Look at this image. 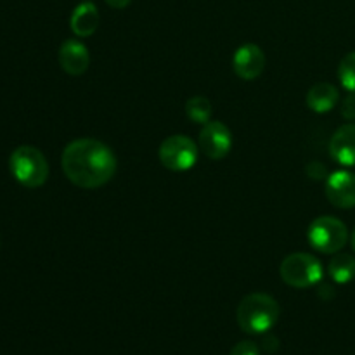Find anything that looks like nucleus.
Returning <instances> with one entry per match:
<instances>
[{"mask_svg": "<svg viewBox=\"0 0 355 355\" xmlns=\"http://www.w3.org/2000/svg\"><path fill=\"white\" fill-rule=\"evenodd\" d=\"M62 172L69 182L82 189H97L110 182L118 168V162L110 146L96 139H76L62 151Z\"/></svg>", "mask_w": 355, "mask_h": 355, "instance_id": "f257e3e1", "label": "nucleus"}, {"mask_svg": "<svg viewBox=\"0 0 355 355\" xmlns=\"http://www.w3.org/2000/svg\"><path fill=\"white\" fill-rule=\"evenodd\" d=\"M236 319L239 328L248 335H263L279 319V305L270 295L252 293L238 305Z\"/></svg>", "mask_w": 355, "mask_h": 355, "instance_id": "f03ea898", "label": "nucleus"}, {"mask_svg": "<svg viewBox=\"0 0 355 355\" xmlns=\"http://www.w3.org/2000/svg\"><path fill=\"white\" fill-rule=\"evenodd\" d=\"M9 168L14 179L24 187H40L49 179V163L44 153L33 146H19L9 158Z\"/></svg>", "mask_w": 355, "mask_h": 355, "instance_id": "7ed1b4c3", "label": "nucleus"}, {"mask_svg": "<svg viewBox=\"0 0 355 355\" xmlns=\"http://www.w3.org/2000/svg\"><path fill=\"white\" fill-rule=\"evenodd\" d=\"M281 277L297 290L312 288L322 279V266L311 253H291L281 263Z\"/></svg>", "mask_w": 355, "mask_h": 355, "instance_id": "20e7f679", "label": "nucleus"}, {"mask_svg": "<svg viewBox=\"0 0 355 355\" xmlns=\"http://www.w3.org/2000/svg\"><path fill=\"white\" fill-rule=\"evenodd\" d=\"M307 236L312 248L324 253V255H333L347 245L349 231L340 218L322 215L309 225Z\"/></svg>", "mask_w": 355, "mask_h": 355, "instance_id": "39448f33", "label": "nucleus"}, {"mask_svg": "<svg viewBox=\"0 0 355 355\" xmlns=\"http://www.w3.org/2000/svg\"><path fill=\"white\" fill-rule=\"evenodd\" d=\"M159 162L172 172H186L198 162V146L187 135H170L159 146Z\"/></svg>", "mask_w": 355, "mask_h": 355, "instance_id": "423d86ee", "label": "nucleus"}, {"mask_svg": "<svg viewBox=\"0 0 355 355\" xmlns=\"http://www.w3.org/2000/svg\"><path fill=\"white\" fill-rule=\"evenodd\" d=\"M232 148V134L222 121H208L200 132V149L210 159H222Z\"/></svg>", "mask_w": 355, "mask_h": 355, "instance_id": "0eeeda50", "label": "nucleus"}, {"mask_svg": "<svg viewBox=\"0 0 355 355\" xmlns=\"http://www.w3.org/2000/svg\"><path fill=\"white\" fill-rule=\"evenodd\" d=\"M326 198L342 210L355 208V173L349 170L333 172L326 180Z\"/></svg>", "mask_w": 355, "mask_h": 355, "instance_id": "6e6552de", "label": "nucleus"}, {"mask_svg": "<svg viewBox=\"0 0 355 355\" xmlns=\"http://www.w3.org/2000/svg\"><path fill=\"white\" fill-rule=\"evenodd\" d=\"M266 68L263 51L255 44H245L232 55V69L241 80H255Z\"/></svg>", "mask_w": 355, "mask_h": 355, "instance_id": "1a4fd4ad", "label": "nucleus"}, {"mask_svg": "<svg viewBox=\"0 0 355 355\" xmlns=\"http://www.w3.org/2000/svg\"><path fill=\"white\" fill-rule=\"evenodd\" d=\"M58 58L62 71L71 76L83 75L90 66L89 49L83 42L76 40V38H68V40L62 42Z\"/></svg>", "mask_w": 355, "mask_h": 355, "instance_id": "9d476101", "label": "nucleus"}, {"mask_svg": "<svg viewBox=\"0 0 355 355\" xmlns=\"http://www.w3.org/2000/svg\"><path fill=\"white\" fill-rule=\"evenodd\" d=\"M329 155L343 166H355V123L342 125L329 141Z\"/></svg>", "mask_w": 355, "mask_h": 355, "instance_id": "9b49d317", "label": "nucleus"}, {"mask_svg": "<svg viewBox=\"0 0 355 355\" xmlns=\"http://www.w3.org/2000/svg\"><path fill=\"white\" fill-rule=\"evenodd\" d=\"M99 26V10L96 3L82 2L75 7L69 17V28L80 38H89Z\"/></svg>", "mask_w": 355, "mask_h": 355, "instance_id": "f8f14e48", "label": "nucleus"}, {"mask_svg": "<svg viewBox=\"0 0 355 355\" xmlns=\"http://www.w3.org/2000/svg\"><path fill=\"white\" fill-rule=\"evenodd\" d=\"M340 92L333 83L319 82L311 87L307 92V106L314 113H329L338 104Z\"/></svg>", "mask_w": 355, "mask_h": 355, "instance_id": "ddd939ff", "label": "nucleus"}, {"mask_svg": "<svg viewBox=\"0 0 355 355\" xmlns=\"http://www.w3.org/2000/svg\"><path fill=\"white\" fill-rule=\"evenodd\" d=\"M328 270L335 283H350L355 277V259L349 253H340V255L333 257V260L328 266Z\"/></svg>", "mask_w": 355, "mask_h": 355, "instance_id": "4468645a", "label": "nucleus"}, {"mask_svg": "<svg viewBox=\"0 0 355 355\" xmlns=\"http://www.w3.org/2000/svg\"><path fill=\"white\" fill-rule=\"evenodd\" d=\"M211 103L203 96H194L187 99L186 114L191 121L200 125H207L211 118Z\"/></svg>", "mask_w": 355, "mask_h": 355, "instance_id": "2eb2a0df", "label": "nucleus"}, {"mask_svg": "<svg viewBox=\"0 0 355 355\" xmlns=\"http://www.w3.org/2000/svg\"><path fill=\"white\" fill-rule=\"evenodd\" d=\"M338 78L349 92H355V51L342 59L338 66Z\"/></svg>", "mask_w": 355, "mask_h": 355, "instance_id": "dca6fc26", "label": "nucleus"}, {"mask_svg": "<svg viewBox=\"0 0 355 355\" xmlns=\"http://www.w3.org/2000/svg\"><path fill=\"white\" fill-rule=\"evenodd\" d=\"M231 355H260V349L255 342L245 340V342H239L238 345L231 350Z\"/></svg>", "mask_w": 355, "mask_h": 355, "instance_id": "f3484780", "label": "nucleus"}, {"mask_svg": "<svg viewBox=\"0 0 355 355\" xmlns=\"http://www.w3.org/2000/svg\"><path fill=\"white\" fill-rule=\"evenodd\" d=\"M342 114L347 120H355V92H350L342 103Z\"/></svg>", "mask_w": 355, "mask_h": 355, "instance_id": "a211bd4d", "label": "nucleus"}, {"mask_svg": "<svg viewBox=\"0 0 355 355\" xmlns=\"http://www.w3.org/2000/svg\"><path fill=\"white\" fill-rule=\"evenodd\" d=\"M104 2L113 7V9H125V7L130 6L132 0H104Z\"/></svg>", "mask_w": 355, "mask_h": 355, "instance_id": "6ab92c4d", "label": "nucleus"}, {"mask_svg": "<svg viewBox=\"0 0 355 355\" xmlns=\"http://www.w3.org/2000/svg\"><path fill=\"white\" fill-rule=\"evenodd\" d=\"M352 248H354V252H355V231H354V234H352Z\"/></svg>", "mask_w": 355, "mask_h": 355, "instance_id": "aec40b11", "label": "nucleus"}]
</instances>
